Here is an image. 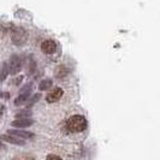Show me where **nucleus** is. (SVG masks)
<instances>
[{
	"instance_id": "f257e3e1",
	"label": "nucleus",
	"mask_w": 160,
	"mask_h": 160,
	"mask_svg": "<svg viewBox=\"0 0 160 160\" xmlns=\"http://www.w3.org/2000/svg\"><path fill=\"white\" fill-rule=\"evenodd\" d=\"M66 128L70 132H82L87 128V119L81 114H75L68 119Z\"/></svg>"
},
{
	"instance_id": "f03ea898",
	"label": "nucleus",
	"mask_w": 160,
	"mask_h": 160,
	"mask_svg": "<svg viewBox=\"0 0 160 160\" xmlns=\"http://www.w3.org/2000/svg\"><path fill=\"white\" fill-rule=\"evenodd\" d=\"M32 83H28L27 86H24L23 88L21 89L19 95L17 96V99L15 100V105H16V106H21V105L28 102L30 93H32Z\"/></svg>"
},
{
	"instance_id": "7ed1b4c3",
	"label": "nucleus",
	"mask_w": 160,
	"mask_h": 160,
	"mask_svg": "<svg viewBox=\"0 0 160 160\" xmlns=\"http://www.w3.org/2000/svg\"><path fill=\"white\" fill-rule=\"evenodd\" d=\"M11 38H12V41H13L15 45L21 46L27 41L28 34H27V32L24 30L23 28H15L11 32Z\"/></svg>"
},
{
	"instance_id": "20e7f679",
	"label": "nucleus",
	"mask_w": 160,
	"mask_h": 160,
	"mask_svg": "<svg viewBox=\"0 0 160 160\" xmlns=\"http://www.w3.org/2000/svg\"><path fill=\"white\" fill-rule=\"evenodd\" d=\"M8 72L11 75H17L18 72L21 71V68H22V62H21V58L16 54L11 56L10 60H8Z\"/></svg>"
},
{
	"instance_id": "39448f33",
	"label": "nucleus",
	"mask_w": 160,
	"mask_h": 160,
	"mask_svg": "<svg viewBox=\"0 0 160 160\" xmlns=\"http://www.w3.org/2000/svg\"><path fill=\"white\" fill-rule=\"evenodd\" d=\"M41 51L45 54H53L57 51V42L54 40H45L41 43Z\"/></svg>"
},
{
	"instance_id": "423d86ee",
	"label": "nucleus",
	"mask_w": 160,
	"mask_h": 160,
	"mask_svg": "<svg viewBox=\"0 0 160 160\" xmlns=\"http://www.w3.org/2000/svg\"><path fill=\"white\" fill-rule=\"evenodd\" d=\"M32 124H34V120L29 119V118H16V120H13L11 123V125L17 129L29 128V127H32Z\"/></svg>"
},
{
	"instance_id": "0eeeda50",
	"label": "nucleus",
	"mask_w": 160,
	"mask_h": 160,
	"mask_svg": "<svg viewBox=\"0 0 160 160\" xmlns=\"http://www.w3.org/2000/svg\"><path fill=\"white\" fill-rule=\"evenodd\" d=\"M0 141H4V142H8V143L17 144V146H24V140L23 138H19L13 135H10V134H5V135H0Z\"/></svg>"
},
{
	"instance_id": "6e6552de",
	"label": "nucleus",
	"mask_w": 160,
	"mask_h": 160,
	"mask_svg": "<svg viewBox=\"0 0 160 160\" xmlns=\"http://www.w3.org/2000/svg\"><path fill=\"white\" fill-rule=\"evenodd\" d=\"M63 89L62 88H56L53 89L49 94H48L47 96H46V100H47V102H49V104H52V102H56V101H58L62 96H63Z\"/></svg>"
},
{
	"instance_id": "1a4fd4ad",
	"label": "nucleus",
	"mask_w": 160,
	"mask_h": 160,
	"mask_svg": "<svg viewBox=\"0 0 160 160\" xmlns=\"http://www.w3.org/2000/svg\"><path fill=\"white\" fill-rule=\"evenodd\" d=\"M8 134L10 135H13V136L16 137H19V138H32L34 137V134L30 132V131H25V130H13V129H11V130H8Z\"/></svg>"
},
{
	"instance_id": "9d476101",
	"label": "nucleus",
	"mask_w": 160,
	"mask_h": 160,
	"mask_svg": "<svg viewBox=\"0 0 160 160\" xmlns=\"http://www.w3.org/2000/svg\"><path fill=\"white\" fill-rule=\"evenodd\" d=\"M68 73H69L68 68H65V66H63V65H62V66H58L56 72H54V75H56L58 78H63V77H65Z\"/></svg>"
},
{
	"instance_id": "9b49d317",
	"label": "nucleus",
	"mask_w": 160,
	"mask_h": 160,
	"mask_svg": "<svg viewBox=\"0 0 160 160\" xmlns=\"http://www.w3.org/2000/svg\"><path fill=\"white\" fill-rule=\"evenodd\" d=\"M52 84H53V82L52 80H43L40 82V84H39V89L40 90H48V89L52 87Z\"/></svg>"
},
{
	"instance_id": "f8f14e48",
	"label": "nucleus",
	"mask_w": 160,
	"mask_h": 160,
	"mask_svg": "<svg viewBox=\"0 0 160 160\" xmlns=\"http://www.w3.org/2000/svg\"><path fill=\"white\" fill-rule=\"evenodd\" d=\"M32 114V112L30 110H23L21 112L16 113V118H28Z\"/></svg>"
},
{
	"instance_id": "ddd939ff",
	"label": "nucleus",
	"mask_w": 160,
	"mask_h": 160,
	"mask_svg": "<svg viewBox=\"0 0 160 160\" xmlns=\"http://www.w3.org/2000/svg\"><path fill=\"white\" fill-rule=\"evenodd\" d=\"M8 63H5V64L2 65V71H1V76H0V80L4 81L6 78V76H8Z\"/></svg>"
},
{
	"instance_id": "4468645a",
	"label": "nucleus",
	"mask_w": 160,
	"mask_h": 160,
	"mask_svg": "<svg viewBox=\"0 0 160 160\" xmlns=\"http://www.w3.org/2000/svg\"><path fill=\"white\" fill-rule=\"evenodd\" d=\"M40 96H41L40 94H36V95L32 96V99H30V101H29V104H28V106H32V104H35V102H36V101L40 99Z\"/></svg>"
},
{
	"instance_id": "2eb2a0df",
	"label": "nucleus",
	"mask_w": 160,
	"mask_h": 160,
	"mask_svg": "<svg viewBox=\"0 0 160 160\" xmlns=\"http://www.w3.org/2000/svg\"><path fill=\"white\" fill-rule=\"evenodd\" d=\"M46 160H62V158H59L58 155H54V154H49Z\"/></svg>"
},
{
	"instance_id": "dca6fc26",
	"label": "nucleus",
	"mask_w": 160,
	"mask_h": 160,
	"mask_svg": "<svg viewBox=\"0 0 160 160\" xmlns=\"http://www.w3.org/2000/svg\"><path fill=\"white\" fill-rule=\"evenodd\" d=\"M0 148H5V146L1 143V142H0Z\"/></svg>"
}]
</instances>
